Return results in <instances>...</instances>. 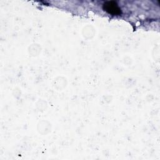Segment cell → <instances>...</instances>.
<instances>
[{"mask_svg":"<svg viewBox=\"0 0 160 160\" xmlns=\"http://www.w3.org/2000/svg\"><path fill=\"white\" fill-rule=\"evenodd\" d=\"M103 8L108 12L112 14H119L121 12V9L114 1H108L105 2L103 5Z\"/></svg>","mask_w":160,"mask_h":160,"instance_id":"cell-1","label":"cell"}]
</instances>
